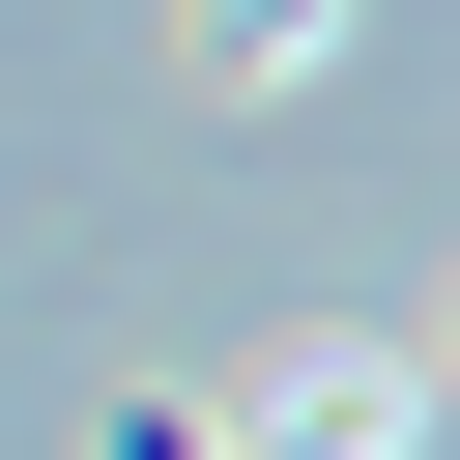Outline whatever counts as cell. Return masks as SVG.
I'll use <instances>...</instances> for the list:
<instances>
[{
  "mask_svg": "<svg viewBox=\"0 0 460 460\" xmlns=\"http://www.w3.org/2000/svg\"><path fill=\"white\" fill-rule=\"evenodd\" d=\"M201 460H431V345H402V316H316L288 374L201 402Z\"/></svg>",
  "mask_w": 460,
  "mask_h": 460,
  "instance_id": "6da1fadb",
  "label": "cell"
},
{
  "mask_svg": "<svg viewBox=\"0 0 460 460\" xmlns=\"http://www.w3.org/2000/svg\"><path fill=\"white\" fill-rule=\"evenodd\" d=\"M172 58H201V86H316V58H345V0H172Z\"/></svg>",
  "mask_w": 460,
  "mask_h": 460,
  "instance_id": "7a4b0ae2",
  "label": "cell"
},
{
  "mask_svg": "<svg viewBox=\"0 0 460 460\" xmlns=\"http://www.w3.org/2000/svg\"><path fill=\"white\" fill-rule=\"evenodd\" d=\"M86 460H201V402H172V374H144V402H86Z\"/></svg>",
  "mask_w": 460,
  "mask_h": 460,
  "instance_id": "3957f363",
  "label": "cell"
}]
</instances>
